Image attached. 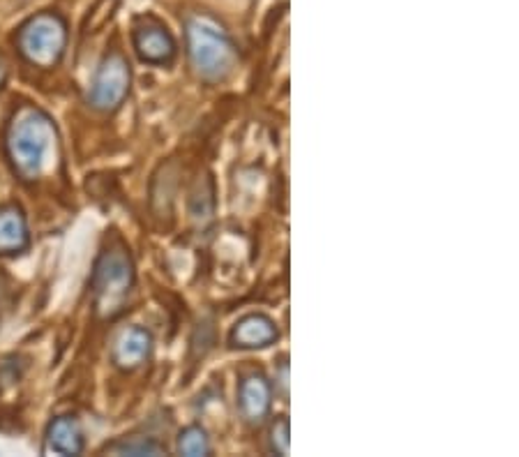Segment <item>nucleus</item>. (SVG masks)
<instances>
[{
	"mask_svg": "<svg viewBox=\"0 0 519 457\" xmlns=\"http://www.w3.org/2000/svg\"><path fill=\"white\" fill-rule=\"evenodd\" d=\"M134 282H137V271H134L130 250L123 243L104 247L90 275L95 312L102 319H116L125 310Z\"/></svg>",
	"mask_w": 519,
	"mask_h": 457,
	"instance_id": "nucleus-3",
	"label": "nucleus"
},
{
	"mask_svg": "<svg viewBox=\"0 0 519 457\" xmlns=\"http://www.w3.org/2000/svg\"><path fill=\"white\" fill-rule=\"evenodd\" d=\"M86 448L84 427L79 418L74 416H58L47 427L44 437V453L51 455H81Z\"/></svg>",
	"mask_w": 519,
	"mask_h": 457,
	"instance_id": "nucleus-10",
	"label": "nucleus"
},
{
	"mask_svg": "<svg viewBox=\"0 0 519 457\" xmlns=\"http://www.w3.org/2000/svg\"><path fill=\"white\" fill-rule=\"evenodd\" d=\"M56 146V125L37 107L17 109L5 132V151L14 174L24 183H33L44 174Z\"/></svg>",
	"mask_w": 519,
	"mask_h": 457,
	"instance_id": "nucleus-1",
	"label": "nucleus"
},
{
	"mask_svg": "<svg viewBox=\"0 0 519 457\" xmlns=\"http://www.w3.org/2000/svg\"><path fill=\"white\" fill-rule=\"evenodd\" d=\"M132 88V70L130 63L123 54H109L97 67L93 81H90L88 91V104L102 114H111L120 104L125 102V97L130 95Z\"/></svg>",
	"mask_w": 519,
	"mask_h": 457,
	"instance_id": "nucleus-5",
	"label": "nucleus"
},
{
	"mask_svg": "<svg viewBox=\"0 0 519 457\" xmlns=\"http://www.w3.org/2000/svg\"><path fill=\"white\" fill-rule=\"evenodd\" d=\"M150 354H153V335L141 326L120 331L111 347V361L123 372H134L148 361Z\"/></svg>",
	"mask_w": 519,
	"mask_h": 457,
	"instance_id": "nucleus-8",
	"label": "nucleus"
},
{
	"mask_svg": "<svg viewBox=\"0 0 519 457\" xmlns=\"http://www.w3.org/2000/svg\"><path fill=\"white\" fill-rule=\"evenodd\" d=\"M277 340H280L277 324L261 312H252L240 319L229 335L233 349H266Z\"/></svg>",
	"mask_w": 519,
	"mask_h": 457,
	"instance_id": "nucleus-9",
	"label": "nucleus"
},
{
	"mask_svg": "<svg viewBox=\"0 0 519 457\" xmlns=\"http://www.w3.org/2000/svg\"><path fill=\"white\" fill-rule=\"evenodd\" d=\"M289 418L287 416H280L277 421L270 427V448L277 455H289Z\"/></svg>",
	"mask_w": 519,
	"mask_h": 457,
	"instance_id": "nucleus-14",
	"label": "nucleus"
},
{
	"mask_svg": "<svg viewBox=\"0 0 519 457\" xmlns=\"http://www.w3.org/2000/svg\"><path fill=\"white\" fill-rule=\"evenodd\" d=\"M238 409L250 425H261L273 409V386L263 372H250L238 384Z\"/></svg>",
	"mask_w": 519,
	"mask_h": 457,
	"instance_id": "nucleus-7",
	"label": "nucleus"
},
{
	"mask_svg": "<svg viewBox=\"0 0 519 457\" xmlns=\"http://www.w3.org/2000/svg\"><path fill=\"white\" fill-rule=\"evenodd\" d=\"M5 81H7V65L0 61V88L5 86Z\"/></svg>",
	"mask_w": 519,
	"mask_h": 457,
	"instance_id": "nucleus-15",
	"label": "nucleus"
},
{
	"mask_svg": "<svg viewBox=\"0 0 519 457\" xmlns=\"http://www.w3.org/2000/svg\"><path fill=\"white\" fill-rule=\"evenodd\" d=\"M132 42L139 61L146 65H171L178 51L173 35L164 26L155 24V21H146V24L134 28Z\"/></svg>",
	"mask_w": 519,
	"mask_h": 457,
	"instance_id": "nucleus-6",
	"label": "nucleus"
},
{
	"mask_svg": "<svg viewBox=\"0 0 519 457\" xmlns=\"http://www.w3.org/2000/svg\"><path fill=\"white\" fill-rule=\"evenodd\" d=\"M30 245L28 222L21 208H0V254H19Z\"/></svg>",
	"mask_w": 519,
	"mask_h": 457,
	"instance_id": "nucleus-11",
	"label": "nucleus"
},
{
	"mask_svg": "<svg viewBox=\"0 0 519 457\" xmlns=\"http://www.w3.org/2000/svg\"><path fill=\"white\" fill-rule=\"evenodd\" d=\"M187 58L192 70L206 84H222L238 65V49L229 33L213 19L192 17L187 21Z\"/></svg>",
	"mask_w": 519,
	"mask_h": 457,
	"instance_id": "nucleus-2",
	"label": "nucleus"
},
{
	"mask_svg": "<svg viewBox=\"0 0 519 457\" xmlns=\"http://www.w3.org/2000/svg\"><path fill=\"white\" fill-rule=\"evenodd\" d=\"M19 54L40 70H51L65 56L67 24L54 12H40L30 17L17 33Z\"/></svg>",
	"mask_w": 519,
	"mask_h": 457,
	"instance_id": "nucleus-4",
	"label": "nucleus"
},
{
	"mask_svg": "<svg viewBox=\"0 0 519 457\" xmlns=\"http://www.w3.org/2000/svg\"><path fill=\"white\" fill-rule=\"evenodd\" d=\"M178 453L187 457H203L213 453V446H210V439L203 427L190 425L180 432L178 437Z\"/></svg>",
	"mask_w": 519,
	"mask_h": 457,
	"instance_id": "nucleus-12",
	"label": "nucleus"
},
{
	"mask_svg": "<svg viewBox=\"0 0 519 457\" xmlns=\"http://www.w3.org/2000/svg\"><path fill=\"white\" fill-rule=\"evenodd\" d=\"M109 451L114 455H164V446L153 437L134 434V437L116 441L114 446H109Z\"/></svg>",
	"mask_w": 519,
	"mask_h": 457,
	"instance_id": "nucleus-13",
	"label": "nucleus"
}]
</instances>
